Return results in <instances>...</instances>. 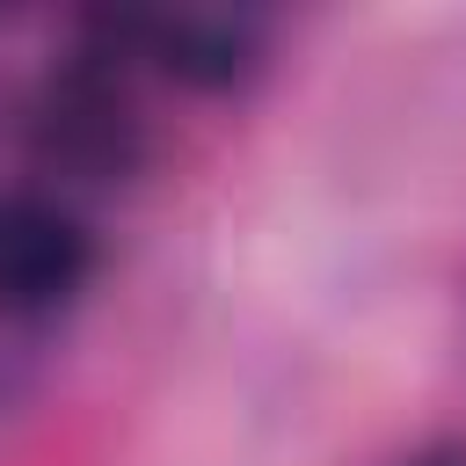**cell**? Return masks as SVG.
<instances>
[{
  "instance_id": "obj_1",
  "label": "cell",
  "mask_w": 466,
  "mask_h": 466,
  "mask_svg": "<svg viewBox=\"0 0 466 466\" xmlns=\"http://www.w3.org/2000/svg\"><path fill=\"white\" fill-rule=\"evenodd\" d=\"M15 146L58 197H95V189H131L153 160V116L138 102V80L109 58L66 51L51 58L22 102H15Z\"/></svg>"
},
{
  "instance_id": "obj_2",
  "label": "cell",
  "mask_w": 466,
  "mask_h": 466,
  "mask_svg": "<svg viewBox=\"0 0 466 466\" xmlns=\"http://www.w3.org/2000/svg\"><path fill=\"white\" fill-rule=\"evenodd\" d=\"M87 58L124 66L131 80H175L189 95H233L269 66V22L240 7H102L80 15Z\"/></svg>"
},
{
  "instance_id": "obj_3",
  "label": "cell",
  "mask_w": 466,
  "mask_h": 466,
  "mask_svg": "<svg viewBox=\"0 0 466 466\" xmlns=\"http://www.w3.org/2000/svg\"><path fill=\"white\" fill-rule=\"evenodd\" d=\"M102 269V240L87 211L44 182L0 189V320L66 313Z\"/></svg>"
}]
</instances>
